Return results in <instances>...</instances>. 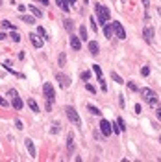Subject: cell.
Instances as JSON below:
<instances>
[{"instance_id": "6da1fadb", "label": "cell", "mask_w": 161, "mask_h": 162, "mask_svg": "<svg viewBox=\"0 0 161 162\" xmlns=\"http://www.w3.org/2000/svg\"><path fill=\"white\" fill-rule=\"evenodd\" d=\"M141 96H143V100L146 101L150 107H158V94L152 89H141Z\"/></svg>"}, {"instance_id": "7a4b0ae2", "label": "cell", "mask_w": 161, "mask_h": 162, "mask_svg": "<svg viewBox=\"0 0 161 162\" xmlns=\"http://www.w3.org/2000/svg\"><path fill=\"white\" fill-rule=\"evenodd\" d=\"M96 17H98V22H100V26H104V24H108L109 22V9L105 8V6H102V4H96Z\"/></svg>"}, {"instance_id": "3957f363", "label": "cell", "mask_w": 161, "mask_h": 162, "mask_svg": "<svg viewBox=\"0 0 161 162\" xmlns=\"http://www.w3.org/2000/svg\"><path fill=\"white\" fill-rule=\"evenodd\" d=\"M65 114H67V118L70 120V124H72V125H76V127H80V125H82L80 114H78V111L74 109L72 105H67V107H65Z\"/></svg>"}, {"instance_id": "277c9868", "label": "cell", "mask_w": 161, "mask_h": 162, "mask_svg": "<svg viewBox=\"0 0 161 162\" xmlns=\"http://www.w3.org/2000/svg\"><path fill=\"white\" fill-rule=\"evenodd\" d=\"M43 94H44V98H46L48 103H54V101H56V90H54V87L50 83L43 85Z\"/></svg>"}, {"instance_id": "5b68a950", "label": "cell", "mask_w": 161, "mask_h": 162, "mask_svg": "<svg viewBox=\"0 0 161 162\" xmlns=\"http://www.w3.org/2000/svg\"><path fill=\"white\" fill-rule=\"evenodd\" d=\"M111 26H113V33L117 35L120 41L126 39V32H124V26H122V24H120V22H111Z\"/></svg>"}, {"instance_id": "8992f818", "label": "cell", "mask_w": 161, "mask_h": 162, "mask_svg": "<svg viewBox=\"0 0 161 162\" xmlns=\"http://www.w3.org/2000/svg\"><path fill=\"white\" fill-rule=\"evenodd\" d=\"M100 133H102L104 136H111V133H113V125L109 124L108 120H102V122H100Z\"/></svg>"}, {"instance_id": "52a82bcc", "label": "cell", "mask_w": 161, "mask_h": 162, "mask_svg": "<svg viewBox=\"0 0 161 162\" xmlns=\"http://www.w3.org/2000/svg\"><path fill=\"white\" fill-rule=\"evenodd\" d=\"M56 79H58V83H59V87H61V89H69L70 87V78H69V76L58 72L56 74Z\"/></svg>"}, {"instance_id": "ba28073f", "label": "cell", "mask_w": 161, "mask_h": 162, "mask_svg": "<svg viewBox=\"0 0 161 162\" xmlns=\"http://www.w3.org/2000/svg\"><path fill=\"white\" fill-rule=\"evenodd\" d=\"M143 37H144V41L150 44L154 41V28L152 26H144V30H143Z\"/></svg>"}, {"instance_id": "9c48e42d", "label": "cell", "mask_w": 161, "mask_h": 162, "mask_svg": "<svg viewBox=\"0 0 161 162\" xmlns=\"http://www.w3.org/2000/svg\"><path fill=\"white\" fill-rule=\"evenodd\" d=\"M70 46H72V50H76V52H80L82 50V39L76 37V35H70Z\"/></svg>"}, {"instance_id": "30bf717a", "label": "cell", "mask_w": 161, "mask_h": 162, "mask_svg": "<svg viewBox=\"0 0 161 162\" xmlns=\"http://www.w3.org/2000/svg\"><path fill=\"white\" fill-rule=\"evenodd\" d=\"M22 100H21V96L19 94H15V96H11V107L15 109V111H21L22 109Z\"/></svg>"}, {"instance_id": "8fae6325", "label": "cell", "mask_w": 161, "mask_h": 162, "mask_svg": "<svg viewBox=\"0 0 161 162\" xmlns=\"http://www.w3.org/2000/svg\"><path fill=\"white\" fill-rule=\"evenodd\" d=\"M30 41H32V44L35 48H41L43 46V39H41V35L39 33H30Z\"/></svg>"}, {"instance_id": "7c38bea8", "label": "cell", "mask_w": 161, "mask_h": 162, "mask_svg": "<svg viewBox=\"0 0 161 162\" xmlns=\"http://www.w3.org/2000/svg\"><path fill=\"white\" fill-rule=\"evenodd\" d=\"M24 144H26V149L30 151V157H33V159H35V157H37V151H35L33 140L32 138H26V140H24Z\"/></svg>"}, {"instance_id": "4fadbf2b", "label": "cell", "mask_w": 161, "mask_h": 162, "mask_svg": "<svg viewBox=\"0 0 161 162\" xmlns=\"http://www.w3.org/2000/svg\"><path fill=\"white\" fill-rule=\"evenodd\" d=\"M89 52H91V55H94V57L100 54V46H98L96 41H89Z\"/></svg>"}, {"instance_id": "5bb4252c", "label": "cell", "mask_w": 161, "mask_h": 162, "mask_svg": "<svg viewBox=\"0 0 161 162\" xmlns=\"http://www.w3.org/2000/svg\"><path fill=\"white\" fill-rule=\"evenodd\" d=\"M56 4H58V8L61 9V11H65V13L70 9V4L67 2V0H56Z\"/></svg>"}, {"instance_id": "9a60e30c", "label": "cell", "mask_w": 161, "mask_h": 162, "mask_svg": "<svg viewBox=\"0 0 161 162\" xmlns=\"http://www.w3.org/2000/svg\"><path fill=\"white\" fill-rule=\"evenodd\" d=\"M28 9H30V13H32L35 19H41V17H43V11H41V9H39V8L32 6V4H30V6H28Z\"/></svg>"}, {"instance_id": "2e32d148", "label": "cell", "mask_w": 161, "mask_h": 162, "mask_svg": "<svg viewBox=\"0 0 161 162\" xmlns=\"http://www.w3.org/2000/svg\"><path fill=\"white\" fill-rule=\"evenodd\" d=\"M102 28H104V35H105L108 39H111V37H113V26L108 22V24H104Z\"/></svg>"}, {"instance_id": "e0dca14e", "label": "cell", "mask_w": 161, "mask_h": 162, "mask_svg": "<svg viewBox=\"0 0 161 162\" xmlns=\"http://www.w3.org/2000/svg\"><path fill=\"white\" fill-rule=\"evenodd\" d=\"M74 148H76V144H74V136L69 135V136H67V149H69V153H72Z\"/></svg>"}, {"instance_id": "ac0fdd59", "label": "cell", "mask_w": 161, "mask_h": 162, "mask_svg": "<svg viewBox=\"0 0 161 162\" xmlns=\"http://www.w3.org/2000/svg\"><path fill=\"white\" fill-rule=\"evenodd\" d=\"M28 107L33 111V113H39V105H37V101H35L33 98H30L28 100Z\"/></svg>"}, {"instance_id": "d6986e66", "label": "cell", "mask_w": 161, "mask_h": 162, "mask_svg": "<svg viewBox=\"0 0 161 162\" xmlns=\"http://www.w3.org/2000/svg\"><path fill=\"white\" fill-rule=\"evenodd\" d=\"M21 20H22V22H28V24H35V17H33V15H21Z\"/></svg>"}, {"instance_id": "ffe728a7", "label": "cell", "mask_w": 161, "mask_h": 162, "mask_svg": "<svg viewBox=\"0 0 161 162\" xmlns=\"http://www.w3.org/2000/svg\"><path fill=\"white\" fill-rule=\"evenodd\" d=\"M63 26H65L67 32H72V30H74V22H72L70 19H65V20H63Z\"/></svg>"}, {"instance_id": "44dd1931", "label": "cell", "mask_w": 161, "mask_h": 162, "mask_svg": "<svg viewBox=\"0 0 161 162\" xmlns=\"http://www.w3.org/2000/svg\"><path fill=\"white\" fill-rule=\"evenodd\" d=\"M59 131H61V124H59V122H54V124H52V129H50V133H52V135H58Z\"/></svg>"}, {"instance_id": "7402d4cb", "label": "cell", "mask_w": 161, "mask_h": 162, "mask_svg": "<svg viewBox=\"0 0 161 162\" xmlns=\"http://www.w3.org/2000/svg\"><path fill=\"white\" fill-rule=\"evenodd\" d=\"M65 63H67V55H65V52H61L59 57H58V65L59 67H65Z\"/></svg>"}, {"instance_id": "603a6c76", "label": "cell", "mask_w": 161, "mask_h": 162, "mask_svg": "<svg viewBox=\"0 0 161 162\" xmlns=\"http://www.w3.org/2000/svg\"><path fill=\"white\" fill-rule=\"evenodd\" d=\"M80 39L82 41H87L89 37H87V28L85 26H80Z\"/></svg>"}, {"instance_id": "cb8c5ba5", "label": "cell", "mask_w": 161, "mask_h": 162, "mask_svg": "<svg viewBox=\"0 0 161 162\" xmlns=\"http://www.w3.org/2000/svg\"><path fill=\"white\" fill-rule=\"evenodd\" d=\"M2 67H4V68H6V70H8V72H9V74H13V76H17V78H24V76H22V74H19V72H15V70H13L11 67H9V65H8V63H6V65H2Z\"/></svg>"}, {"instance_id": "d4e9b609", "label": "cell", "mask_w": 161, "mask_h": 162, "mask_svg": "<svg viewBox=\"0 0 161 162\" xmlns=\"http://www.w3.org/2000/svg\"><path fill=\"white\" fill-rule=\"evenodd\" d=\"M87 111H89L91 114H94V116H100V109L94 107V105H87Z\"/></svg>"}, {"instance_id": "484cf974", "label": "cell", "mask_w": 161, "mask_h": 162, "mask_svg": "<svg viewBox=\"0 0 161 162\" xmlns=\"http://www.w3.org/2000/svg\"><path fill=\"white\" fill-rule=\"evenodd\" d=\"M111 78H113V81L115 83H119V85H122L124 81H122V78H120V76L117 74V72H111Z\"/></svg>"}, {"instance_id": "4316f807", "label": "cell", "mask_w": 161, "mask_h": 162, "mask_svg": "<svg viewBox=\"0 0 161 162\" xmlns=\"http://www.w3.org/2000/svg\"><path fill=\"white\" fill-rule=\"evenodd\" d=\"M80 78H82L83 81H91V72H89V70H85V72L80 74Z\"/></svg>"}, {"instance_id": "83f0119b", "label": "cell", "mask_w": 161, "mask_h": 162, "mask_svg": "<svg viewBox=\"0 0 161 162\" xmlns=\"http://www.w3.org/2000/svg\"><path fill=\"white\" fill-rule=\"evenodd\" d=\"M117 125H119L120 133H124V131H126V125H124V120H122V118H117Z\"/></svg>"}, {"instance_id": "f1b7e54d", "label": "cell", "mask_w": 161, "mask_h": 162, "mask_svg": "<svg viewBox=\"0 0 161 162\" xmlns=\"http://www.w3.org/2000/svg\"><path fill=\"white\" fill-rule=\"evenodd\" d=\"M9 37H11V39L15 41V43H19V41H21V35H19V32H17V30H13V32H11V35H9Z\"/></svg>"}, {"instance_id": "f546056e", "label": "cell", "mask_w": 161, "mask_h": 162, "mask_svg": "<svg viewBox=\"0 0 161 162\" xmlns=\"http://www.w3.org/2000/svg\"><path fill=\"white\" fill-rule=\"evenodd\" d=\"M2 28H6V30H15V26L9 20H2Z\"/></svg>"}, {"instance_id": "4dcf8cb0", "label": "cell", "mask_w": 161, "mask_h": 162, "mask_svg": "<svg viewBox=\"0 0 161 162\" xmlns=\"http://www.w3.org/2000/svg\"><path fill=\"white\" fill-rule=\"evenodd\" d=\"M128 89L132 90V92H137V90H139V87H137V85L133 83V81H128Z\"/></svg>"}, {"instance_id": "1f68e13d", "label": "cell", "mask_w": 161, "mask_h": 162, "mask_svg": "<svg viewBox=\"0 0 161 162\" xmlns=\"http://www.w3.org/2000/svg\"><path fill=\"white\" fill-rule=\"evenodd\" d=\"M37 33L41 35V39H43V41L46 39V32H44V28H43V26H39V28H37Z\"/></svg>"}, {"instance_id": "d6a6232c", "label": "cell", "mask_w": 161, "mask_h": 162, "mask_svg": "<svg viewBox=\"0 0 161 162\" xmlns=\"http://www.w3.org/2000/svg\"><path fill=\"white\" fill-rule=\"evenodd\" d=\"M141 76H144V78L150 76V67H143V68H141Z\"/></svg>"}, {"instance_id": "836d02e7", "label": "cell", "mask_w": 161, "mask_h": 162, "mask_svg": "<svg viewBox=\"0 0 161 162\" xmlns=\"http://www.w3.org/2000/svg\"><path fill=\"white\" fill-rule=\"evenodd\" d=\"M85 89H87V90H89V92H91V94H94V92H96V89H94L91 83H85Z\"/></svg>"}, {"instance_id": "e575fe53", "label": "cell", "mask_w": 161, "mask_h": 162, "mask_svg": "<svg viewBox=\"0 0 161 162\" xmlns=\"http://www.w3.org/2000/svg\"><path fill=\"white\" fill-rule=\"evenodd\" d=\"M15 127H17L19 131H22V129H24V125H22V122H21V120H15Z\"/></svg>"}, {"instance_id": "d590c367", "label": "cell", "mask_w": 161, "mask_h": 162, "mask_svg": "<svg viewBox=\"0 0 161 162\" xmlns=\"http://www.w3.org/2000/svg\"><path fill=\"white\" fill-rule=\"evenodd\" d=\"M89 24H91V28L94 30V32H96V22H94V19H93V17L89 19Z\"/></svg>"}, {"instance_id": "8d00e7d4", "label": "cell", "mask_w": 161, "mask_h": 162, "mask_svg": "<svg viewBox=\"0 0 161 162\" xmlns=\"http://www.w3.org/2000/svg\"><path fill=\"white\" fill-rule=\"evenodd\" d=\"M17 9H19V11H21V13H24V11H26V9H28V6H22V4H21V6H17Z\"/></svg>"}, {"instance_id": "74e56055", "label": "cell", "mask_w": 161, "mask_h": 162, "mask_svg": "<svg viewBox=\"0 0 161 162\" xmlns=\"http://www.w3.org/2000/svg\"><path fill=\"white\" fill-rule=\"evenodd\" d=\"M0 105H2V107H8V101L2 98V96H0Z\"/></svg>"}, {"instance_id": "f35d334b", "label": "cell", "mask_w": 161, "mask_h": 162, "mask_svg": "<svg viewBox=\"0 0 161 162\" xmlns=\"http://www.w3.org/2000/svg\"><path fill=\"white\" fill-rule=\"evenodd\" d=\"M135 114H141V105H139V103L135 105Z\"/></svg>"}, {"instance_id": "ab89813d", "label": "cell", "mask_w": 161, "mask_h": 162, "mask_svg": "<svg viewBox=\"0 0 161 162\" xmlns=\"http://www.w3.org/2000/svg\"><path fill=\"white\" fill-rule=\"evenodd\" d=\"M119 103H120V107H124V98L122 96H119Z\"/></svg>"}, {"instance_id": "60d3db41", "label": "cell", "mask_w": 161, "mask_h": 162, "mask_svg": "<svg viewBox=\"0 0 161 162\" xmlns=\"http://www.w3.org/2000/svg\"><path fill=\"white\" fill-rule=\"evenodd\" d=\"M6 37H8L6 33H4V32H0V41H4V39H6Z\"/></svg>"}, {"instance_id": "b9f144b4", "label": "cell", "mask_w": 161, "mask_h": 162, "mask_svg": "<svg viewBox=\"0 0 161 162\" xmlns=\"http://www.w3.org/2000/svg\"><path fill=\"white\" fill-rule=\"evenodd\" d=\"M39 2H41V4H43V6H44V8H46V6H48V0H39Z\"/></svg>"}, {"instance_id": "7bdbcfd3", "label": "cell", "mask_w": 161, "mask_h": 162, "mask_svg": "<svg viewBox=\"0 0 161 162\" xmlns=\"http://www.w3.org/2000/svg\"><path fill=\"white\" fill-rule=\"evenodd\" d=\"M148 4H150V0H143V6L144 8H148Z\"/></svg>"}, {"instance_id": "ee69618b", "label": "cell", "mask_w": 161, "mask_h": 162, "mask_svg": "<svg viewBox=\"0 0 161 162\" xmlns=\"http://www.w3.org/2000/svg\"><path fill=\"white\" fill-rule=\"evenodd\" d=\"M67 2L70 4V6H74V4H76V0H67Z\"/></svg>"}, {"instance_id": "f6af8a7d", "label": "cell", "mask_w": 161, "mask_h": 162, "mask_svg": "<svg viewBox=\"0 0 161 162\" xmlns=\"http://www.w3.org/2000/svg\"><path fill=\"white\" fill-rule=\"evenodd\" d=\"M158 118H159V120H161V107H159V109H158Z\"/></svg>"}, {"instance_id": "bcb514c9", "label": "cell", "mask_w": 161, "mask_h": 162, "mask_svg": "<svg viewBox=\"0 0 161 162\" xmlns=\"http://www.w3.org/2000/svg\"><path fill=\"white\" fill-rule=\"evenodd\" d=\"M159 15H161V8H159Z\"/></svg>"}]
</instances>
